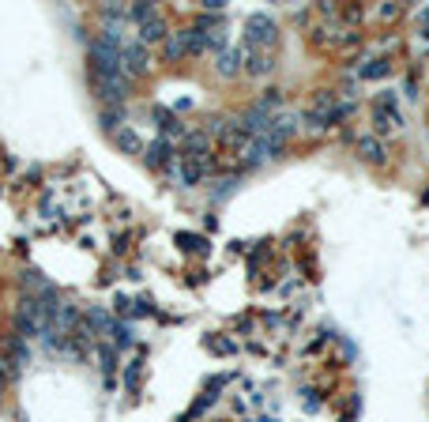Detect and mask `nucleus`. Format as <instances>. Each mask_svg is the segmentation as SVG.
Returning <instances> with one entry per match:
<instances>
[{
  "instance_id": "1",
  "label": "nucleus",
  "mask_w": 429,
  "mask_h": 422,
  "mask_svg": "<svg viewBox=\"0 0 429 422\" xmlns=\"http://www.w3.org/2000/svg\"><path fill=\"white\" fill-rule=\"evenodd\" d=\"M241 46L260 49V53H275V46H279V27H275V19L271 15H252L245 23V38H241Z\"/></svg>"
},
{
  "instance_id": "2",
  "label": "nucleus",
  "mask_w": 429,
  "mask_h": 422,
  "mask_svg": "<svg viewBox=\"0 0 429 422\" xmlns=\"http://www.w3.org/2000/svg\"><path fill=\"white\" fill-rule=\"evenodd\" d=\"M173 174H178L181 185H200V181L211 174V155L207 151H185V155H178V166H173Z\"/></svg>"
},
{
  "instance_id": "3",
  "label": "nucleus",
  "mask_w": 429,
  "mask_h": 422,
  "mask_svg": "<svg viewBox=\"0 0 429 422\" xmlns=\"http://www.w3.org/2000/svg\"><path fill=\"white\" fill-rule=\"evenodd\" d=\"M373 125H377V132H395V128H403L399 99H395L392 91L377 94V106H373Z\"/></svg>"
},
{
  "instance_id": "4",
  "label": "nucleus",
  "mask_w": 429,
  "mask_h": 422,
  "mask_svg": "<svg viewBox=\"0 0 429 422\" xmlns=\"http://www.w3.org/2000/svg\"><path fill=\"white\" fill-rule=\"evenodd\" d=\"M120 72L128 75H143V72H151V53L147 46H139L136 38H125V46H120Z\"/></svg>"
},
{
  "instance_id": "5",
  "label": "nucleus",
  "mask_w": 429,
  "mask_h": 422,
  "mask_svg": "<svg viewBox=\"0 0 429 422\" xmlns=\"http://www.w3.org/2000/svg\"><path fill=\"white\" fill-rule=\"evenodd\" d=\"M143 162H147L151 170H170L173 174V166H178V155H173V144L170 139H155V144H147L143 147Z\"/></svg>"
},
{
  "instance_id": "6",
  "label": "nucleus",
  "mask_w": 429,
  "mask_h": 422,
  "mask_svg": "<svg viewBox=\"0 0 429 422\" xmlns=\"http://www.w3.org/2000/svg\"><path fill=\"white\" fill-rule=\"evenodd\" d=\"M241 53V72L249 75H271L275 72V53H260V49H249V46H237Z\"/></svg>"
},
{
  "instance_id": "7",
  "label": "nucleus",
  "mask_w": 429,
  "mask_h": 422,
  "mask_svg": "<svg viewBox=\"0 0 429 422\" xmlns=\"http://www.w3.org/2000/svg\"><path fill=\"white\" fill-rule=\"evenodd\" d=\"M358 155L366 162H384L388 159V147H384V139L373 132V136H358Z\"/></svg>"
},
{
  "instance_id": "8",
  "label": "nucleus",
  "mask_w": 429,
  "mask_h": 422,
  "mask_svg": "<svg viewBox=\"0 0 429 422\" xmlns=\"http://www.w3.org/2000/svg\"><path fill=\"white\" fill-rule=\"evenodd\" d=\"M162 53H166V61L189 57V30H170L166 42H162Z\"/></svg>"
},
{
  "instance_id": "9",
  "label": "nucleus",
  "mask_w": 429,
  "mask_h": 422,
  "mask_svg": "<svg viewBox=\"0 0 429 422\" xmlns=\"http://www.w3.org/2000/svg\"><path fill=\"white\" fill-rule=\"evenodd\" d=\"M166 35H170V30H166V23H162L158 15L147 19L143 27H136V42H139V46H155V42H166Z\"/></svg>"
},
{
  "instance_id": "10",
  "label": "nucleus",
  "mask_w": 429,
  "mask_h": 422,
  "mask_svg": "<svg viewBox=\"0 0 429 422\" xmlns=\"http://www.w3.org/2000/svg\"><path fill=\"white\" fill-rule=\"evenodd\" d=\"M215 72L218 75H237L241 72V53H237V46H223L215 53Z\"/></svg>"
},
{
  "instance_id": "11",
  "label": "nucleus",
  "mask_w": 429,
  "mask_h": 422,
  "mask_svg": "<svg viewBox=\"0 0 429 422\" xmlns=\"http://www.w3.org/2000/svg\"><path fill=\"white\" fill-rule=\"evenodd\" d=\"M388 72H392L388 57H369V61H361V68H358L361 80H380V75H388Z\"/></svg>"
},
{
  "instance_id": "12",
  "label": "nucleus",
  "mask_w": 429,
  "mask_h": 422,
  "mask_svg": "<svg viewBox=\"0 0 429 422\" xmlns=\"http://www.w3.org/2000/svg\"><path fill=\"white\" fill-rule=\"evenodd\" d=\"M113 144L120 147V151H128V155H139V151H143V139H139V132H136V128H120V132H113Z\"/></svg>"
},
{
  "instance_id": "13",
  "label": "nucleus",
  "mask_w": 429,
  "mask_h": 422,
  "mask_svg": "<svg viewBox=\"0 0 429 422\" xmlns=\"http://www.w3.org/2000/svg\"><path fill=\"white\" fill-rule=\"evenodd\" d=\"M102 128L106 132H120V128H125V106H106L102 110Z\"/></svg>"
},
{
  "instance_id": "14",
  "label": "nucleus",
  "mask_w": 429,
  "mask_h": 422,
  "mask_svg": "<svg viewBox=\"0 0 429 422\" xmlns=\"http://www.w3.org/2000/svg\"><path fill=\"white\" fill-rule=\"evenodd\" d=\"M158 12H155V4H128L125 8V19L128 23H136V27H143L147 19H155Z\"/></svg>"
},
{
  "instance_id": "15",
  "label": "nucleus",
  "mask_w": 429,
  "mask_h": 422,
  "mask_svg": "<svg viewBox=\"0 0 429 422\" xmlns=\"http://www.w3.org/2000/svg\"><path fill=\"white\" fill-rule=\"evenodd\" d=\"M399 12H403L399 4H384V8H377V19H384V23H388V19H395Z\"/></svg>"
},
{
  "instance_id": "16",
  "label": "nucleus",
  "mask_w": 429,
  "mask_h": 422,
  "mask_svg": "<svg viewBox=\"0 0 429 422\" xmlns=\"http://www.w3.org/2000/svg\"><path fill=\"white\" fill-rule=\"evenodd\" d=\"M418 23H422V38L429 42V8H422V15H418Z\"/></svg>"
},
{
  "instance_id": "17",
  "label": "nucleus",
  "mask_w": 429,
  "mask_h": 422,
  "mask_svg": "<svg viewBox=\"0 0 429 422\" xmlns=\"http://www.w3.org/2000/svg\"><path fill=\"white\" fill-rule=\"evenodd\" d=\"M8 373H12V366L0 359V392H4V385H8Z\"/></svg>"
}]
</instances>
